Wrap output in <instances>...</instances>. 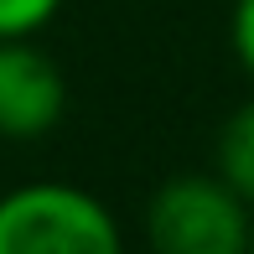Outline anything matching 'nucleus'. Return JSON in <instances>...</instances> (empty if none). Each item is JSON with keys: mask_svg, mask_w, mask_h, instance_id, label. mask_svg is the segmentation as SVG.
<instances>
[{"mask_svg": "<svg viewBox=\"0 0 254 254\" xmlns=\"http://www.w3.org/2000/svg\"><path fill=\"white\" fill-rule=\"evenodd\" d=\"M0 254H125V234L94 192L26 182L0 197Z\"/></svg>", "mask_w": 254, "mask_h": 254, "instance_id": "nucleus-1", "label": "nucleus"}, {"mask_svg": "<svg viewBox=\"0 0 254 254\" xmlns=\"http://www.w3.org/2000/svg\"><path fill=\"white\" fill-rule=\"evenodd\" d=\"M254 207L207 171L166 177L145 202V249L151 254H249Z\"/></svg>", "mask_w": 254, "mask_h": 254, "instance_id": "nucleus-2", "label": "nucleus"}, {"mask_svg": "<svg viewBox=\"0 0 254 254\" xmlns=\"http://www.w3.org/2000/svg\"><path fill=\"white\" fill-rule=\"evenodd\" d=\"M67 109V78L37 37H0V140H42Z\"/></svg>", "mask_w": 254, "mask_h": 254, "instance_id": "nucleus-3", "label": "nucleus"}, {"mask_svg": "<svg viewBox=\"0 0 254 254\" xmlns=\"http://www.w3.org/2000/svg\"><path fill=\"white\" fill-rule=\"evenodd\" d=\"M213 161H218L213 171L254 207V99H244L223 120V130H218V156Z\"/></svg>", "mask_w": 254, "mask_h": 254, "instance_id": "nucleus-4", "label": "nucleus"}, {"mask_svg": "<svg viewBox=\"0 0 254 254\" xmlns=\"http://www.w3.org/2000/svg\"><path fill=\"white\" fill-rule=\"evenodd\" d=\"M67 0H0V37H42Z\"/></svg>", "mask_w": 254, "mask_h": 254, "instance_id": "nucleus-5", "label": "nucleus"}, {"mask_svg": "<svg viewBox=\"0 0 254 254\" xmlns=\"http://www.w3.org/2000/svg\"><path fill=\"white\" fill-rule=\"evenodd\" d=\"M228 47H234V63L249 73L254 83V0H234V16H228Z\"/></svg>", "mask_w": 254, "mask_h": 254, "instance_id": "nucleus-6", "label": "nucleus"}, {"mask_svg": "<svg viewBox=\"0 0 254 254\" xmlns=\"http://www.w3.org/2000/svg\"><path fill=\"white\" fill-rule=\"evenodd\" d=\"M249 254H254V228H249Z\"/></svg>", "mask_w": 254, "mask_h": 254, "instance_id": "nucleus-7", "label": "nucleus"}]
</instances>
